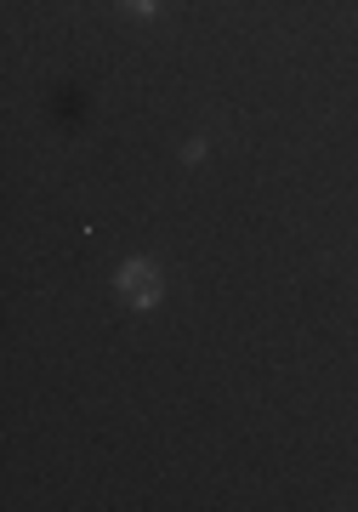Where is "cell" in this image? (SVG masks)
Listing matches in <instances>:
<instances>
[{
	"label": "cell",
	"instance_id": "6da1fadb",
	"mask_svg": "<svg viewBox=\"0 0 358 512\" xmlns=\"http://www.w3.org/2000/svg\"><path fill=\"white\" fill-rule=\"evenodd\" d=\"M114 291L126 296L131 308H160L165 296V274L154 256H131V262H120V274H114Z\"/></svg>",
	"mask_w": 358,
	"mask_h": 512
},
{
	"label": "cell",
	"instance_id": "7a4b0ae2",
	"mask_svg": "<svg viewBox=\"0 0 358 512\" xmlns=\"http://www.w3.org/2000/svg\"><path fill=\"white\" fill-rule=\"evenodd\" d=\"M120 12H131V18H154V12H160V0H120Z\"/></svg>",
	"mask_w": 358,
	"mask_h": 512
}]
</instances>
